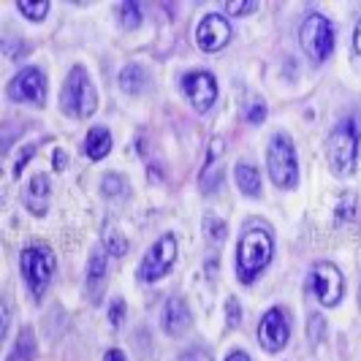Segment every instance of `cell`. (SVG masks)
Wrapping results in <instances>:
<instances>
[{
  "instance_id": "cell-5",
  "label": "cell",
  "mask_w": 361,
  "mask_h": 361,
  "mask_svg": "<svg viewBox=\"0 0 361 361\" xmlns=\"http://www.w3.org/2000/svg\"><path fill=\"white\" fill-rule=\"evenodd\" d=\"M267 166H269L271 182L280 188H290L299 180V163H296V149L290 145L286 133H277L271 139L269 152H267Z\"/></svg>"
},
{
  "instance_id": "cell-4",
  "label": "cell",
  "mask_w": 361,
  "mask_h": 361,
  "mask_svg": "<svg viewBox=\"0 0 361 361\" xmlns=\"http://www.w3.org/2000/svg\"><path fill=\"white\" fill-rule=\"evenodd\" d=\"M60 104L63 109L73 114V117H90L95 106H98V98H95V87H92L90 76L85 68H71L68 79H66V87L60 95Z\"/></svg>"
},
{
  "instance_id": "cell-10",
  "label": "cell",
  "mask_w": 361,
  "mask_h": 361,
  "mask_svg": "<svg viewBox=\"0 0 361 361\" xmlns=\"http://www.w3.org/2000/svg\"><path fill=\"white\" fill-rule=\"evenodd\" d=\"M182 90L188 95V101L196 106V111H209L215 106V98H217V85H215V76L207 71H190L185 73L182 79Z\"/></svg>"
},
{
  "instance_id": "cell-18",
  "label": "cell",
  "mask_w": 361,
  "mask_h": 361,
  "mask_svg": "<svg viewBox=\"0 0 361 361\" xmlns=\"http://www.w3.org/2000/svg\"><path fill=\"white\" fill-rule=\"evenodd\" d=\"M36 353V340H33V331L30 329H22L17 337V345L11 350V356L6 361H30Z\"/></svg>"
},
{
  "instance_id": "cell-7",
  "label": "cell",
  "mask_w": 361,
  "mask_h": 361,
  "mask_svg": "<svg viewBox=\"0 0 361 361\" xmlns=\"http://www.w3.org/2000/svg\"><path fill=\"white\" fill-rule=\"evenodd\" d=\"M174 258H177V236L174 234H163L149 250H147L145 261L139 267V277L152 283V280H161L166 271L174 267Z\"/></svg>"
},
{
  "instance_id": "cell-17",
  "label": "cell",
  "mask_w": 361,
  "mask_h": 361,
  "mask_svg": "<svg viewBox=\"0 0 361 361\" xmlns=\"http://www.w3.org/2000/svg\"><path fill=\"white\" fill-rule=\"evenodd\" d=\"M120 85H123V90H128V92H142L147 87V71L139 63H130V66H126L123 73H120Z\"/></svg>"
},
{
  "instance_id": "cell-28",
  "label": "cell",
  "mask_w": 361,
  "mask_h": 361,
  "mask_svg": "<svg viewBox=\"0 0 361 361\" xmlns=\"http://www.w3.org/2000/svg\"><path fill=\"white\" fill-rule=\"evenodd\" d=\"M226 310H228V326H236L239 321H242V310H239V305H236V299H228Z\"/></svg>"
},
{
  "instance_id": "cell-20",
  "label": "cell",
  "mask_w": 361,
  "mask_h": 361,
  "mask_svg": "<svg viewBox=\"0 0 361 361\" xmlns=\"http://www.w3.org/2000/svg\"><path fill=\"white\" fill-rule=\"evenodd\" d=\"M104 245H106L109 255H123L128 250L126 236L120 234L117 228H106V231H104Z\"/></svg>"
},
{
  "instance_id": "cell-26",
  "label": "cell",
  "mask_w": 361,
  "mask_h": 361,
  "mask_svg": "<svg viewBox=\"0 0 361 361\" xmlns=\"http://www.w3.org/2000/svg\"><path fill=\"white\" fill-rule=\"evenodd\" d=\"M123 315H126V302H123V299H114V302H111V310H109V324L117 329V326L123 324Z\"/></svg>"
},
{
  "instance_id": "cell-33",
  "label": "cell",
  "mask_w": 361,
  "mask_h": 361,
  "mask_svg": "<svg viewBox=\"0 0 361 361\" xmlns=\"http://www.w3.org/2000/svg\"><path fill=\"white\" fill-rule=\"evenodd\" d=\"M66 163H68V158L63 155V149H57V155H54V169H63Z\"/></svg>"
},
{
  "instance_id": "cell-25",
  "label": "cell",
  "mask_w": 361,
  "mask_h": 361,
  "mask_svg": "<svg viewBox=\"0 0 361 361\" xmlns=\"http://www.w3.org/2000/svg\"><path fill=\"white\" fill-rule=\"evenodd\" d=\"M226 8H228V14H250V11H255L258 8V3L255 0H228L226 3Z\"/></svg>"
},
{
  "instance_id": "cell-24",
  "label": "cell",
  "mask_w": 361,
  "mask_h": 361,
  "mask_svg": "<svg viewBox=\"0 0 361 361\" xmlns=\"http://www.w3.org/2000/svg\"><path fill=\"white\" fill-rule=\"evenodd\" d=\"M101 188H104V193H106V196H111V199H120V196L126 193V182H123V177H120V174H109Z\"/></svg>"
},
{
  "instance_id": "cell-1",
  "label": "cell",
  "mask_w": 361,
  "mask_h": 361,
  "mask_svg": "<svg viewBox=\"0 0 361 361\" xmlns=\"http://www.w3.org/2000/svg\"><path fill=\"white\" fill-rule=\"evenodd\" d=\"M359 142H361V120L359 117H348L340 120L337 128L329 133V166L337 177H345L353 171L356 166V155H359Z\"/></svg>"
},
{
  "instance_id": "cell-30",
  "label": "cell",
  "mask_w": 361,
  "mask_h": 361,
  "mask_svg": "<svg viewBox=\"0 0 361 361\" xmlns=\"http://www.w3.org/2000/svg\"><path fill=\"white\" fill-rule=\"evenodd\" d=\"M30 155H33V147H25V155L17 161V166H14V174H22V169H25V163L30 161Z\"/></svg>"
},
{
  "instance_id": "cell-31",
  "label": "cell",
  "mask_w": 361,
  "mask_h": 361,
  "mask_svg": "<svg viewBox=\"0 0 361 361\" xmlns=\"http://www.w3.org/2000/svg\"><path fill=\"white\" fill-rule=\"evenodd\" d=\"M104 361H126V356H123V350H117V348H111L106 356H104Z\"/></svg>"
},
{
  "instance_id": "cell-3",
  "label": "cell",
  "mask_w": 361,
  "mask_h": 361,
  "mask_svg": "<svg viewBox=\"0 0 361 361\" xmlns=\"http://www.w3.org/2000/svg\"><path fill=\"white\" fill-rule=\"evenodd\" d=\"M19 269H22V277L27 283L30 293L41 299L44 290L49 286L54 274V255L47 245H33V247H25L22 255H19Z\"/></svg>"
},
{
  "instance_id": "cell-15",
  "label": "cell",
  "mask_w": 361,
  "mask_h": 361,
  "mask_svg": "<svg viewBox=\"0 0 361 361\" xmlns=\"http://www.w3.org/2000/svg\"><path fill=\"white\" fill-rule=\"evenodd\" d=\"M236 185H239V190L245 196L258 199L261 196V174H258V169H253L250 163H239L236 166Z\"/></svg>"
},
{
  "instance_id": "cell-8",
  "label": "cell",
  "mask_w": 361,
  "mask_h": 361,
  "mask_svg": "<svg viewBox=\"0 0 361 361\" xmlns=\"http://www.w3.org/2000/svg\"><path fill=\"white\" fill-rule=\"evenodd\" d=\"M310 288L315 290L321 305L331 307V305H337L343 299V274H340V269L334 264H318L310 271Z\"/></svg>"
},
{
  "instance_id": "cell-2",
  "label": "cell",
  "mask_w": 361,
  "mask_h": 361,
  "mask_svg": "<svg viewBox=\"0 0 361 361\" xmlns=\"http://www.w3.org/2000/svg\"><path fill=\"white\" fill-rule=\"evenodd\" d=\"M271 236L264 228H253L242 236L239 247H236V274L242 283H253L258 271L267 269V264L271 261Z\"/></svg>"
},
{
  "instance_id": "cell-6",
  "label": "cell",
  "mask_w": 361,
  "mask_h": 361,
  "mask_svg": "<svg viewBox=\"0 0 361 361\" xmlns=\"http://www.w3.org/2000/svg\"><path fill=\"white\" fill-rule=\"evenodd\" d=\"M299 41L312 60H326L334 49V27L321 14H310L299 27Z\"/></svg>"
},
{
  "instance_id": "cell-27",
  "label": "cell",
  "mask_w": 361,
  "mask_h": 361,
  "mask_svg": "<svg viewBox=\"0 0 361 361\" xmlns=\"http://www.w3.org/2000/svg\"><path fill=\"white\" fill-rule=\"evenodd\" d=\"M264 117H267V106L264 104H253L250 111H247V123H253V126L264 123Z\"/></svg>"
},
{
  "instance_id": "cell-19",
  "label": "cell",
  "mask_w": 361,
  "mask_h": 361,
  "mask_svg": "<svg viewBox=\"0 0 361 361\" xmlns=\"http://www.w3.org/2000/svg\"><path fill=\"white\" fill-rule=\"evenodd\" d=\"M104 277H106V255H104V253H92L90 267H87V283H90L92 288H98Z\"/></svg>"
},
{
  "instance_id": "cell-16",
  "label": "cell",
  "mask_w": 361,
  "mask_h": 361,
  "mask_svg": "<svg viewBox=\"0 0 361 361\" xmlns=\"http://www.w3.org/2000/svg\"><path fill=\"white\" fill-rule=\"evenodd\" d=\"M109 149H111V133H109L106 128L95 126L87 133V139H85V152L90 155L92 161H101Z\"/></svg>"
},
{
  "instance_id": "cell-11",
  "label": "cell",
  "mask_w": 361,
  "mask_h": 361,
  "mask_svg": "<svg viewBox=\"0 0 361 361\" xmlns=\"http://www.w3.org/2000/svg\"><path fill=\"white\" fill-rule=\"evenodd\" d=\"M8 95L14 101H33V104H44L47 95V79L38 71L36 66L22 68V71L8 82Z\"/></svg>"
},
{
  "instance_id": "cell-14",
  "label": "cell",
  "mask_w": 361,
  "mask_h": 361,
  "mask_svg": "<svg viewBox=\"0 0 361 361\" xmlns=\"http://www.w3.org/2000/svg\"><path fill=\"white\" fill-rule=\"evenodd\" d=\"M47 196H49V180H47V174H36L25 188V207L33 215H44L47 212Z\"/></svg>"
},
{
  "instance_id": "cell-9",
  "label": "cell",
  "mask_w": 361,
  "mask_h": 361,
  "mask_svg": "<svg viewBox=\"0 0 361 361\" xmlns=\"http://www.w3.org/2000/svg\"><path fill=\"white\" fill-rule=\"evenodd\" d=\"M290 337V318L283 307H271L258 326V340L267 350H283Z\"/></svg>"
},
{
  "instance_id": "cell-29",
  "label": "cell",
  "mask_w": 361,
  "mask_h": 361,
  "mask_svg": "<svg viewBox=\"0 0 361 361\" xmlns=\"http://www.w3.org/2000/svg\"><path fill=\"white\" fill-rule=\"evenodd\" d=\"M180 361H212L204 350H188V353H182Z\"/></svg>"
},
{
  "instance_id": "cell-13",
  "label": "cell",
  "mask_w": 361,
  "mask_h": 361,
  "mask_svg": "<svg viewBox=\"0 0 361 361\" xmlns=\"http://www.w3.org/2000/svg\"><path fill=\"white\" fill-rule=\"evenodd\" d=\"M188 326H190V310H188V305L182 299H171L166 305V310H163V329H166V334L180 337V334L188 331Z\"/></svg>"
},
{
  "instance_id": "cell-22",
  "label": "cell",
  "mask_w": 361,
  "mask_h": 361,
  "mask_svg": "<svg viewBox=\"0 0 361 361\" xmlns=\"http://www.w3.org/2000/svg\"><path fill=\"white\" fill-rule=\"evenodd\" d=\"M120 22L126 25V27H136L139 22H142V8H139V3H133V0H128L120 6Z\"/></svg>"
},
{
  "instance_id": "cell-12",
  "label": "cell",
  "mask_w": 361,
  "mask_h": 361,
  "mask_svg": "<svg viewBox=\"0 0 361 361\" xmlns=\"http://www.w3.org/2000/svg\"><path fill=\"white\" fill-rule=\"evenodd\" d=\"M231 38V25L226 22V17L220 14H207L196 27V44L204 52H217L228 44Z\"/></svg>"
},
{
  "instance_id": "cell-34",
  "label": "cell",
  "mask_w": 361,
  "mask_h": 361,
  "mask_svg": "<svg viewBox=\"0 0 361 361\" xmlns=\"http://www.w3.org/2000/svg\"><path fill=\"white\" fill-rule=\"evenodd\" d=\"M353 44H356V49L361 52V22L356 25V33H353Z\"/></svg>"
},
{
  "instance_id": "cell-23",
  "label": "cell",
  "mask_w": 361,
  "mask_h": 361,
  "mask_svg": "<svg viewBox=\"0 0 361 361\" xmlns=\"http://www.w3.org/2000/svg\"><path fill=\"white\" fill-rule=\"evenodd\" d=\"M204 228H207V236H209V242H223V239H226V234H228L226 223H223V220H217L215 215L204 217Z\"/></svg>"
},
{
  "instance_id": "cell-32",
  "label": "cell",
  "mask_w": 361,
  "mask_h": 361,
  "mask_svg": "<svg viewBox=\"0 0 361 361\" xmlns=\"http://www.w3.org/2000/svg\"><path fill=\"white\" fill-rule=\"evenodd\" d=\"M226 361H250V356H247L245 350H234V353H231V356H228Z\"/></svg>"
},
{
  "instance_id": "cell-21",
  "label": "cell",
  "mask_w": 361,
  "mask_h": 361,
  "mask_svg": "<svg viewBox=\"0 0 361 361\" xmlns=\"http://www.w3.org/2000/svg\"><path fill=\"white\" fill-rule=\"evenodd\" d=\"M19 11L30 19V22H41V19L47 17V11H49V3H47V0H38V3L22 0V3H19Z\"/></svg>"
}]
</instances>
